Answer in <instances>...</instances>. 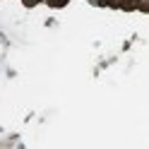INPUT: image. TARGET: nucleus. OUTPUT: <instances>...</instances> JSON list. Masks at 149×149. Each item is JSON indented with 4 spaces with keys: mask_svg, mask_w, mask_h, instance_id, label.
<instances>
[]
</instances>
